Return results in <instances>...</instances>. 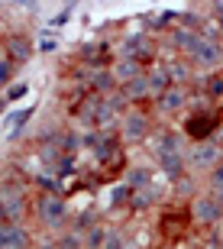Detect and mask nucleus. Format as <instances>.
<instances>
[{"mask_svg": "<svg viewBox=\"0 0 223 249\" xmlns=\"http://www.w3.org/2000/svg\"><path fill=\"white\" fill-rule=\"evenodd\" d=\"M136 71H139V62H123L120 65V78H133Z\"/></svg>", "mask_w": 223, "mask_h": 249, "instance_id": "10", "label": "nucleus"}, {"mask_svg": "<svg viewBox=\"0 0 223 249\" xmlns=\"http://www.w3.org/2000/svg\"><path fill=\"white\" fill-rule=\"evenodd\" d=\"M126 91H130V97H142V94L149 91V81H146V78H139V81H133Z\"/></svg>", "mask_w": 223, "mask_h": 249, "instance_id": "9", "label": "nucleus"}, {"mask_svg": "<svg viewBox=\"0 0 223 249\" xmlns=\"http://www.w3.org/2000/svg\"><path fill=\"white\" fill-rule=\"evenodd\" d=\"M0 249H26V233L17 223H0Z\"/></svg>", "mask_w": 223, "mask_h": 249, "instance_id": "2", "label": "nucleus"}, {"mask_svg": "<svg viewBox=\"0 0 223 249\" xmlns=\"http://www.w3.org/2000/svg\"><path fill=\"white\" fill-rule=\"evenodd\" d=\"M217 146H204V149H197V156H194V165H214L217 162Z\"/></svg>", "mask_w": 223, "mask_h": 249, "instance_id": "6", "label": "nucleus"}, {"mask_svg": "<svg viewBox=\"0 0 223 249\" xmlns=\"http://www.w3.org/2000/svg\"><path fill=\"white\" fill-rule=\"evenodd\" d=\"M155 156H158V162H162V172H165V175H172V178L181 175L185 159H181V152H178L175 139H162V142H158V149H155Z\"/></svg>", "mask_w": 223, "mask_h": 249, "instance_id": "1", "label": "nucleus"}, {"mask_svg": "<svg viewBox=\"0 0 223 249\" xmlns=\"http://www.w3.org/2000/svg\"><path fill=\"white\" fill-rule=\"evenodd\" d=\"M26 52H29V46H23V39H13V55L26 58Z\"/></svg>", "mask_w": 223, "mask_h": 249, "instance_id": "11", "label": "nucleus"}, {"mask_svg": "<svg viewBox=\"0 0 223 249\" xmlns=\"http://www.w3.org/2000/svg\"><path fill=\"white\" fill-rule=\"evenodd\" d=\"M181 101H185V97H181V91H165V97H162V107H165V110H178V107H181Z\"/></svg>", "mask_w": 223, "mask_h": 249, "instance_id": "7", "label": "nucleus"}, {"mask_svg": "<svg viewBox=\"0 0 223 249\" xmlns=\"http://www.w3.org/2000/svg\"><path fill=\"white\" fill-rule=\"evenodd\" d=\"M62 211H65V207H62V201H58L55 194H46V197L39 201V217H42L49 227L62 220Z\"/></svg>", "mask_w": 223, "mask_h": 249, "instance_id": "3", "label": "nucleus"}, {"mask_svg": "<svg viewBox=\"0 0 223 249\" xmlns=\"http://www.w3.org/2000/svg\"><path fill=\"white\" fill-rule=\"evenodd\" d=\"M194 211H197V217H201V220H214L217 213H220V204H217L214 197H201V201L194 204Z\"/></svg>", "mask_w": 223, "mask_h": 249, "instance_id": "4", "label": "nucleus"}, {"mask_svg": "<svg viewBox=\"0 0 223 249\" xmlns=\"http://www.w3.org/2000/svg\"><path fill=\"white\" fill-rule=\"evenodd\" d=\"M214 185H217V188H223V165H217V168H214Z\"/></svg>", "mask_w": 223, "mask_h": 249, "instance_id": "12", "label": "nucleus"}, {"mask_svg": "<svg viewBox=\"0 0 223 249\" xmlns=\"http://www.w3.org/2000/svg\"><path fill=\"white\" fill-rule=\"evenodd\" d=\"M142 133H146V117H142V113H130V117H126V136H142Z\"/></svg>", "mask_w": 223, "mask_h": 249, "instance_id": "5", "label": "nucleus"}, {"mask_svg": "<svg viewBox=\"0 0 223 249\" xmlns=\"http://www.w3.org/2000/svg\"><path fill=\"white\" fill-rule=\"evenodd\" d=\"M194 55H197V58H204V62H210V65H214L217 58H220V52H217V46H210V42H201V49H197Z\"/></svg>", "mask_w": 223, "mask_h": 249, "instance_id": "8", "label": "nucleus"}]
</instances>
